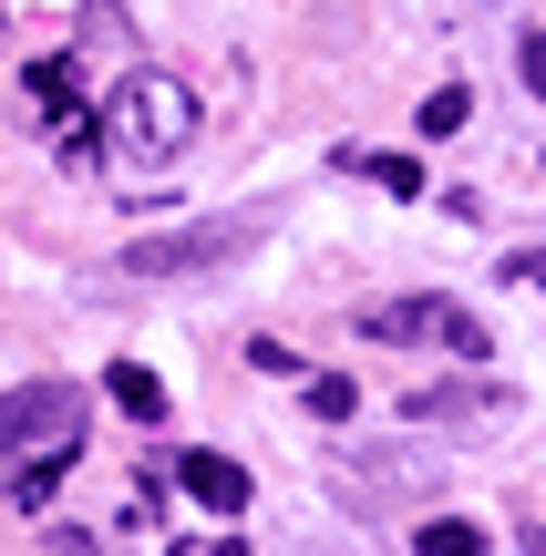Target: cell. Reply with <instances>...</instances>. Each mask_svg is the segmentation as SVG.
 <instances>
[{"label":"cell","instance_id":"9","mask_svg":"<svg viewBox=\"0 0 546 556\" xmlns=\"http://www.w3.org/2000/svg\"><path fill=\"white\" fill-rule=\"evenodd\" d=\"M412 546H423V556H485V526H465V516H423V526H412Z\"/></svg>","mask_w":546,"mask_h":556},{"label":"cell","instance_id":"13","mask_svg":"<svg viewBox=\"0 0 546 556\" xmlns=\"http://www.w3.org/2000/svg\"><path fill=\"white\" fill-rule=\"evenodd\" d=\"M516 73H526V93L546 103V31H526V41H516Z\"/></svg>","mask_w":546,"mask_h":556},{"label":"cell","instance_id":"1","mask_svg":"<svg viewBox=\"0 0 546 556\" xmlns=\"http://www.w3.org/2000/svg\"><path fill=\"white\" fill-rule=\"evenodd\" d=\"M258 238H268V217H258V206H238V217H196V227H165V238L114 248V268H103V278H124V289H165V278H217V268H238Z\"/></svg>","mask_w":546,"mask_h":556},{"label":"cell","instance_id":"14","mask_svg":"<svg viewBox=\"0 0 546 556\" xmlns=\"http://www.w3.org/2000/svg\"><path fill=\"white\" fill-rule=\"evenodd\" d=\"M506 278H536V289H546V248H516V258H506Z\"/></svg>","mask_w":546,"mask_h":556},{"label":"cell","instance_id":"6","mask_svg":"<svg viewBox=\"0 0 546 556\" xmlns=\"http://www.w3.org/2000/svg\"><path fill=\"white\" fill-rule=\"evenodd\" d=\"M176 484L206 516H247V464H227V454H176Z\"/></svg>","mask_w":546,"mask_h":556},{"label":"cell","instance_id":"3","mask_svg":"<svg viewBox=\"0 0 546 556\" xmlns=\"http://www.w3.org/2000/svg\"><path fill=\"white\" fill-rule=\"evenodd\" d=\"M361 330L371 340H403V351H444V361H495V340H485V319L465 309V299H382V309H361Z\"/></svg>","mask_w":546,"mask_h":556},{"label":"cell","instance_id":"8","mask_svg":"<svg viewBox=\"0 0 546 556\" xmlns=\"http://www.w3.org/2000/svg\"><path fill=\"white\" fill-rule=\"evenodd\" d=\"M412 124H423L433 144H444V135H465V124H474V93H465V83H433V93H423V114H412Z\"/></svg>","mask_w":546,"mask_h":556},{"label":"cell","instance_id":"7","mask_svg":"<svg viewBox=\"0 0 546 556\" xmlns=\"http://www.w3.org/2000/svg\"><path fill=\"white\" fill-rule=\"evenodd\" d=\"M103 392H114V413H124V422H165V381H155V371H135V361H114V371H103Z\"/></svg>","mask_w":546,"mask_h":556},{"label":"cell","instance_id":"5","mask_svg":"<svg viewBox=\"0 0 546 556\" xmlns=\"http://www.w3.org/2000/svg\"><path fill=\"white\" fill-rule=\"evenodd\" d=\"M495 381L485 371H465V381H423V392H403V422H474V413H495Z\"/></svg>","mask_w":546,"mask_h":556},{"label":"cell","instance_id":"15","mask_svg":"<svg viewBox=\"0 0 546 556\" xmlns=\"http://www.w3.org/2000/svg\"><path fill=\"white\" fill-rule=\"evenodd\" d=\"M0 31H11V21H0Z\"/></svg>","mask_w":546,"mask_h":556},{"label":"cell","instance_id":"2","mask_svg":"<svg viewBox=\"0 0 546 556\" xmlns=\"http://www.w3.org/2000/svg\"><path fill=\"white\" fill-rule=\"evenodd\" d=\"M186 135H196V93H186L176 73H124V83H114V144H124L135 165L186 155Z\"/></svg>","mask_w":546,"mask_h":556},{"label":"cell","instance_id":"11","mask_svg":"<svg viewBox=\"0 0 546 556\" xmlns=\"http://www.w3.org/2000/svg\"><path fill=\"white\" fill-rule=\"evenodd\" d=\"M351 402H361V392H351L341 371H320V381H309V413H320V422H351Z\"/></svg>","mask_w":546,"mask_h":556},{"label":"cell","instance_id":"10","mask_svg":"<svg viewBox=\"0 0 546 556\" xmlns=\"http://www.w3.org/2000/svg\"><path fill=\"white\" fill-rule=\"evenodd\" d=\"M351 176L392 186V197H423V165H412V155H351Z\"/></svg>","mask_w":546,"mask_h":556},{"label":"cell","instance_id":"12","mask_svg":"<svg viewBox=\"0 0 546 556\" xmlns=\"http://www.w3.org/2000/svg\"><path fill=\"white\" fill-rule=\"evenodd\" d=\"M247 371H268V381H289V371H300V351H289V340H247Z\"/></svg>","mask_w":546,"mask_h":556},{"label":"cell","instance_id":"4","mask_svg":"<svg viewBox=\"0 0 546 556\" xmlns=\"http://www.w3.org/2000/svg\"><path fill=\"white\" fill-rule=\"evenodd\" d=\"M73 443H82V381H21V392H0V464L73 454Z\"/></svg>","mask_w":546,"mask_h":556}]
</instances>
